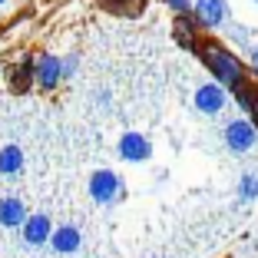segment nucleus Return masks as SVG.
Listing matches in <instances>:
<instances>
[{
  "label": "nucleus",
  "mask_w": 258,
  "mask_h": 258,
  "mask_svg": "<svg viewBox=\"0 0 258 258\" xmlns=\"http://www.w3.org/2000/svg\"><path fill=\"white\" fill-rule=\"evenodd\" d=\"M199 60L205 63V70L212 73L215 83H222L228 93H235L242 83H248V73H245V63L242 56H235L228 46L215 43V40H205L202 46H199Z\"/></svg>",
  "instance_id": "obj_1"
},
{
  "label": "nucleus",
  "mask_w": 258,
  "mask_h": 258,
  "mask_svg": "<svg viewBox=\"0 0 258 258\" xmlns=\"http://www.w3.org/2000/svg\"><path fill=\"white\" fill-rule=\"evenodd\" d=\"M86 192H90V199L96 205H116L126 196V182H122V175L116 169H96L86 179Z\"/></svg>",
  "instance_id": "obj_2"
},
{
  "label": "nucleus",
  "mask_w": 258,
  "mask_h": 258,
  "mask_svg": "<svg viewBox=\"0 0 258 258\" xmlns=\"http://www.w3.org/2000/svg\"><path fill=\"white\" fill-rule=\"evenodd\" d=\"M222 139H225V146L232 152H251L258 146V126L248 119V116H242V119H232L225 122V129H222Z\"/></svg>",
  "instance_id": "obj_3"
},
{
  "label": "nucleus",
  "mask_w": 258,
  "mask_h": 258,
  "mask_svg": "<svg viewBox=\"0 0 258 258\" xmlns=\"http://www.w3.org/2000/svg\"><path fill=\"white\" fill-rule=\"evenodd\" d=\"M192 17L202 30H219V27L232 23L228 0H192Z\"/></svg>",
  "instance_id": "obj_4"
},
{
  "label": "nucleus",
  "mask_w": 258,
  "mask_h": 258,
  "mask_svg": "<svg viewBox=\"0 0 258 258\" xmlns=\"http://www.w3.org/2000/svg\"><path fill=\"white\" fill-rule=\"evenodd\" d=\"M192 106L202 116H219L228 106V90L222 83H215V80L212 83H199L196 93H192Z\"/></svg>",
  "instance_id": "obj_5"
},
{
  "label": "nucleus",
  "mask_w": 258,
  "mask_h": 258,
  "mask_svg": "<svg viewBox=\"0 0 258 258\" xmlns=\"http://www.w3.org/2000/svg\"><path fill=\"white\" fill-rule=\"evenodd\" d=\"M116 152H119V159L129 162V166H139V162H149L152 159V143L149 136L136 133V129H129L116 139Z\"/></svg>",
  "instance_id": "obj_6"
},
{
  "label": "nucleus",
  "mask_w": 258,
  "mask_h": 258,
  "mask_svg": "<svg viewBox=\"0 0 258 258\" xmlns=\"http://www.w3.org/2000/svg\"><path fill=\"white\" fill-rule=\"evenodd\" d=\"M20 235H23V245H27V248H43V245H50V238H53V222H50L46 212H33L30 219L23 222Z\"/></svg>",
  "instance_id": "obj_7"
},
{
  "label": "nucleus",
  "mask_w": 258,
  "mask_h": 258,
  "mask_svg": "<svg viewBox=\"0 0 258 258\" xmlns=\"http://www.w3.org/2000/svg\"><path fill=\"white\" fill-rule=\"evenodd\" d=\"M33 83L40 90H56L63 83V56L56 53H40L37 56V70H33Z\"/></svg>",
  "instance_id": "obj_8"
},
{
  "label": "nucleus",
  "mask_w": 258,
  "mask_h": 258,
  "mask_svg": "<svg viewBox=\"0 0 258 258\" xmlns=\"http://www.w3.org/2000/svg\"><path fill=\"white\" fill-rule=\"evenodd\" d=\"M80 245H83V232L76 225H56L53 228L50 248H53L56 255H73V251H80Z\"/></svg>",
  "instance_id": "obj_9"
},
{
  "label": "nucleus",
  "mask_w": 258,
  "mask_h": 258,
  "mask_svg": "<svg viewBox=\"0 0 258 258\" xmlns=\"http://www.w3.org/2000/svg\"><path fill=\"white\" fill-rule=\"evenodd\" d=\"M30 219L27 205L17 196H4L0 199V228H23V222Z\"/></svg>",
  "instance_id": "obj_10"
},
{
  "label": "nucleus",
  "mask_w": 258,
  "mask_h": 258,
  "mask_svg": "<svg viewBox=\"0 0 258 258\" xmlns=\"http://www.w3.org/2000/svg\"><path fill=\"white\" fill-rule=\"evenodd\" d=\"M199 30H202V27H199L196 23V17H175V40H179V46H185V50H192V53H199Z\"/></svg>",
  "instance_id": "obj_11"
},
{
  "label": "nucleus",
  "mask_w": 258,
  "mask_h": 258,
  "mask_svg": "<svg viewBox=\"0 0 258 258\" xmlns=\"http://www.w3.org/2000/svg\"><path fill=\"white\" fill-rule=\"evenodd\" d=\"M23 149L17 143H7V146H0V175H20L23 172Z\"/></svg>",
  "instance_id": "obj_12"
},
{
  "label": "nucleus",
  "mask_w": 258,
  "mask_h": 258,
  "mask_svg": "<svg viewBox=\"0 0 258 258\" xmlns=\"http://www.w3.org/2000/svg\"><path fill=\"white\" fill-rule=\"evenodd\" d=\"M33 70H37V60H30V56H27V60H23L20 67L7 70V80H10V86H14L17 93H23L27 86L33 83Z\"/></svg>",
  "instance_id": "obj_13"
},
{
  "label": "nucleus",
  "mask_w": 258,
  "mask_h": 258,
  "mask_svg": "<svg viewBox=\"0 0 258 258\" xmlns=\"http://www.w3.org/2000/svg\"><path fill=\"white\" fill-rule=\"evenodd\" d=\"M232 99H235L238 109H245V113L251 116V113H255V106H258V83H251V80H248V83H242L235 93H232Z\"/></svg>",
  "instance_id": "obj_14"
},
{
  "label": "nucleus",
  "mask_w": 258,
  "mask_h": 258,
  "mask_svg": "<svg viewBox=\"0 0 258 258\" xmlns=\"http://www.w3.org/2000/svg\"><path fill=\"white\" fill-rule=\"evenodd\" d=\"M235 196L242 199V202H258V172H255V169H248V172L238 175Z\"/></svg>",
  "instance_id": "obj_15"
},
{
  "label": "nucleus",
  "mask_w": 258,
  "mask_h": 258,
  "mask_svg": "<svg viewBox=\"0 0 258 258\" xmlns=\"http://www.w3.org/2000/svg\"><path fill=\"white\" fill-rule=\"evenodd\" d=\"M225 33H228V40H232L235 46H242L245 53L255 46V43H251V33H255V30H251V27H245V23H228Z\"/></svg>",
  "instance_id": "obj_16"
},
{
  "label": "nucleus",
  "mask_w": 258,
  "mask_h": 258,
  "mask_svg": "<svg viewBox=\"0 0 258 258\" xmlns=\"http://www.w3.org/2000/svg\"><path fill=\"white\" fill-rule=\"evenodd\" d=\"M99 4L109 7V10H116V14H126V17L143 14V7H146V0H99Z\"/></svg>",
  "instance_id": "obj_17"
},
{
  "label": "nucleus",
  "mask_w": 258,
  "mask_h": 258,
  "mask_svg": "<svg viewBox=\"0 0 258 258\" xmlns=\"http://www.w3.org/2000/svg\"><path fill=\"white\" fill-rule=\"evenodd\" d=\"M76 70H80V53H67V56H63V83L73 80Z\"/></svg>",
  "instance_id": "obj_18"
},
{
  "label": "nucleus",
  "mask_w": 258,
  "mask_h": 258,
  "mask_svg": "<svg viewBox=\"0 0 258 258\" xmlns=\"http://www.w3.org/2000/svg\"><path fill=\"white\" fill-rule=\"evenodd\" d=\"M162 4H166L175 17H189L192 14V0H162Z\"/></svg>",
  "instance_id": "obj_19"
},
{
  "label": "nucleus",
  "mask_w": 258,
  "mask_h": 258,
  "mask_svg": "<svg viewBox=\"0 0 258 258\" xmlns=\"http://www.w3.org/2000/svg\"><path fill=\"white\" fill-rule=\"evenodd\" d=\"M248 67L255 70V76H258V46H251V50H248Z\"/></svg>",
  "instance_id": "obj_20"
},
{
  "label": "nucleus",
  "mask_w": 258,
  "mask_h": 258,
  "mask_svg": "<svg viewBox=\"0 0 258 258\" xmlns=\"http://www.w3.org/2000/svg\"><path fill=\"white\" fill-rule=\"evenodd\" d=\"M109 99H113V96H109V93L103 90V93H99V96H96V103H99V106H103V109H106V106H109Z\"/></svg>",
  "instance_id": "obj_21"
},
{
  "label": "nucleus",
  "mask_w": 258,
  "mask_h": 258,
  "mask_svg": "<svg viewBox=\"0 0 258 258\" xmlns=\"http://www.w3.org/2000/svg\"><path fill=\"white\" fill-rule=\"evenodd\" d=\"M248 119H251V122H255V126H258V106H255V113H251V116H248Z\"/></svg>",
  "instance_id": "obj_22"
},
{
  "label": "nucleus",
  "mask_w": 258,
  "mask_h": 258,
  "mask_svg": "<svg viewBox=\"0 0 258 258\" xmlns=\"http://www.w3.org/2000/svg\"><path fill=\"white\" fill-rule=\"evenodd\" d=\"M7 4H10V0H0V7H7Z\"/></svg>",
  "instance_id": "obj_23"
},
{
  "label": "nucleus",
  "mask_w": 258,
  "mask_h": 258,
  "mask_svg": "<svg viewBox=\"0 0 258 258\" xmlns=\"http://www.w3.org/2000/svg\"><path fill=\"white\" fill-rule=\"evenodd\" d=\"M251 4H258V0H251Z\"/></svg>",
  "instance_id": "obj_24"
}]
</instances>
